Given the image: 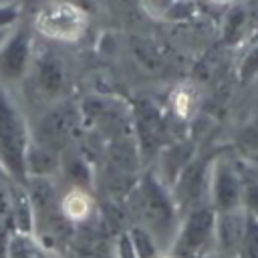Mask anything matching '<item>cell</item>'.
I'll return each instance as SVG.
<instances>
[{
    "mask_svg": "<svg viewBox=\"0 0 258 258\" xmlns=\"http://www.w3.org/2000/svg\"><path fill=\"white\" fill-rule=\"evenodd\" d=\"M135 194V210L143 228H147L161 250H169V244L179 226V212L173 202L171 189L155 175L145 173L133 189Z\"/></svg>",
    "mask_w": 258,
    "mask_h": 258,
    "instance_id": "6da1fadb",
    "label": "cell"
},
{
    "mask_svg": "<svg viewBox=\"0 0 258 258\" xmlns=\"http://www.w3.org/2000/svg\"><path fill=\"white\" fill-rule=\"evenodd\" d=\"M30 139L24 115L0 85V165L10 179L24 189L28 185L26 149Z\"/></svg>",
    "mask_w": 258,
    "mask_h": 258,
    "instance_id": "7a4b0ae2",
    "label": "cell"
},
{
    "mask_svg": "<svg viewBox=\"0 0 258 258\" xmlns=\"http://www.w3.org/2000/svg\"><path fill=\"white\" fill-rule=\"evenodd\" d=\"M216 212L210 204H202L183 214L177 232L169 244L171 258H204L214 252Z\"/></svg>",
    "mask_w": 258,
    "mask_h": 258,
    "instance_id": "3957f363",
    "label": "cell"
},
{
    "mask_svg": "<svg viewBox=\"0 0 258 258\" xmlns=\"http://www.w3.org/2000/svg\"><path fill=\"white\" fill-rule=\"evenodd\" d=\"M87 16L89 14H85L75 6L62 4V2H50L36 12L32 26L44 38L73 42L83 36L87 28Z\"/></svg>",
    "mask_w": 258,
    "mask_h": 258,
    "instance_id": "277c9868",
    "label": "cell"
},
{
    "mask_svg": "<svg viewBox=\"0 0 258 258\" xmlns=\"http://www.w3.org/2000/svg\"><path fill=\"white\" fill-rule=\"evenodd\" d=\"M246 181L228 157H218L208 169V198L214 212L242 208Z\"/></svg>",
    "mask_w": 258,
    "mask_h": 258,
    "instance_id": "5b68a950",
    "label": "cell"
},
{
    "mask_svg": "<svg viewBox=\"0 0 258 258\" xmlns=\"http://www.w3.org/2000/svg\"><path fill=\"white\" fill-rule=\"evenodd\" d=\"M32 56V32L28 24L18 22L4 44L0 46V79L4 83L20 81L28 67Z\"/></svg>",
    "mask_w": 258,
    "mask_h": 258,
    "instance_id": "8992f818",
    "label": "cell"
},
{
    "mask_svg": "<svg viewBox=\"0 0 258 258\" xmlns=\"http://www.w3.org/2000/svg\"><path fill=\"white\" fill-rule=\"evenodd\" d=\"M248 214L244 208L216 212V232H214V252L222 258H236L244 230H246Z\"/></svg>",
    "mask_w": 258,
    "mask_h": 258,
    "instance_id": "52a82bcc",
    "label": "cell"
},
{
    "mask_svg": "<svg viewBox=\"0 0 258 258\" xmlns=\"http://www.w3.org/2000/svg\"><path fill=\"white\" fill-rule=\"evenodd\" d=\"M73 129H75V115L69 107H52L38 123V137H34L36 141H40L42 145L50 147L52 151L60 153L62 147L69 143V139L73 137Z\"/></svg>",
    "mask_w": 258,
    "mask_h": 258,
    "instance_id": "ba28073f",
    "label": "cell"
},
{
    "mask_svg": "<svg viewBox=\"0 0 258 258\" xmlns=\"http://www.w3.org/2000/svg\"><path fill=\"white\" fill-rule=\"evenodd\" d=\"M165 137V127L159 111L147 103H141L135 113V143L139 155H151L159 149Z\"/></svg>",
    "mask_w": 258,
    "mask_h": 258,
    "instance_id": "9c48e42d",
    "label": "cell"
},
{
    "mask_svg": "<svg viewBox=\"0 0 258 258\" xmlns=\"http://www.w3.org/2000/svg\"><path fill=\"white\" fill-rule=\"evenodd\" d=\"M60 167V153L52 151L50 147L42 145L36 139H30L26 149V173L28 179L32 177H48Z\"/></svg>",
    "mask_w": 258,
    "mask_h": 258,
    "instance_id": "30bf717a",
    "label": "cell"
},
{
    "mask_svg": "<svg viewBox=\"0 0 258 258\" xmlns=\"http://www.w3.org/2000/svg\"><path fill=\"white\" fill-rule=\"evenodd\" d=\"M36 85L42 91V95L54 99L60 95L62 87H64V67L62 62L52 56V54H44L38 60L36 67Z\"/></svg>",
    "mask_w": 258,
    "mask_h": 258,
    "instance_id": "8fae6325",
    "label": "cell"
},
{
    "mask_svg": "<svg viewBox=\"0 0 258 258\" xmlns=\"http://www.w3.org/2000/svg\"><path fill=\"white\" fill-rule=\"evenodd\" d=\"M141 8L157 20H179L194 10L189 0H141Z\"/></svg>",
    "mask_w": 258,
    "mask_h": 258,
    "instance_id": "7c38bea8",
    "label": "cell"
},
{
    "mask_svg": "<svg viewBox=\"0 0 258 258\" xmlns=\"http://www.w3.org/2000/svg\"><path fill=\"white\" fill-rule=\"evenodd\" d=\"M127 242L131 246L133 258H159L161 248H159L155 236L147 228H143L141 224H137V226H133L129 230Z\"/></svg>",
    "mask_w": 258,
    "mask_h": 258,
    "instance_id": "4fadbf2b",
    "label": "cell"
},
{
    "mask_svg": "<svg viewBox=\"0 0 258 258\" xmlns=\"http://www.w3.org/2000/svg\"><path fill=\"white\" fill-rule=\"evenodd\" d=\"M236 258H258V220L252 216H248L246 220L244 238Z\"/></svg>",
    "mask_w": 258,
    "mask_h": 258,
    "instance_id": "5bb4252c",
    "label": "cell"
},
{
    "mask_svg": "<svg viewBox=\"0 0 258 258\" xmlns=\"http://www.w3.org/2000/svg\"><path fill=\"white\" fill-rule=\"evenodd\" d=\"M60 165H62V169L67 171V175L75 183H79V185H87L89 183V165L81 157L71 155L69 159H60Z\"/></svg>",
    "mask_w": 258,
    "mask_h": 258,
    "instance_id": "9a60e30c",
    "label": "cell"
},
{
    "mask_svg": "<svg viewBox=\"0 0 258 258\" xmlns=\"http://www.w3.org/2000/svg\"><path fill=\"white\" fill-rule=\"evenodd\" d=\"M22 16V2L20 0H2L0 2V30L14 28Z\"/></svg>",
    "mask_w": 258,
    "mask_h": 258,
    "instance_id": "2e32d148",
    "label": "cell"
},
{
    "mask_svg": "<svg viewBox=\"0 0 258 258\" xmlns=\"http://www.w3.org/2000/svg\"><path fill=\"white\" fill-rule=\"evenodd\" d=\"M242 208L246 210L248 216L258 220V179L256 181H246L244 196H242Z\"/></svg>",
    "mask_w": 258,
    "mask_h": 258,
    "instance_id": "e0dca14e",
    "label": "cell"
},
{
    "mask_svg": "<svg viewBox=\"0 0 258 258\" xmlns=\"http://www.w3.org/2000/svg\"><path fill=\"white\" fill-rule=\"evenodd\" d=\"M256 73H258V44L244 56L242 67H240V75H242V79H250V77H254Z\"/></svg>",
    "mask_w": 258,
    "mask_h": 258,
    "instance_id": "ac0fdd59",
    "label": "cell"
},
{
    "mask_svg": "<svg viewBox=\"0 0 258 258\" xmlns=\"http://www.w3.org/2000/svg\"><path fill=\"white\" fill-rule=\"evenodd\" d=\"M69 202H71V208L67 206V208H62V210H64L67 214L75 216V218H83L85 212H87V200H85L79 191H75V194L69 196Z\"/></svg>",
    "mask_w": 258,
    "mask_h": 258,
    "instance_id": "d6986e66",
    "label": "cell"
},
{
    "mask_svg": "<svg viewBox=\"0 0 258 258\" xmlns=\"http://www.w3.org/2000/svg\"><path fill=\"white\" fill-rule=\"evenodd\" d=\"M52 2H62V4L75 6V8L83 10L85 14H93L97 10V0H52Z\"/></svg>",
    "mask_w": 258,
    "mask_h": 258,
    "instance_id": "ffe728a7",
    "label": "cell"
},
{
    "mask_svg": "<svg viewBox=\"0 0 258 258\" xmlns=\"http://www.w3.org/2000/svg\"><path fill=\"white\" fill-rule=\"evenodd\" d=\"M10 30H12V28H2V30H0V46H2V44H4V40L8 38Z\"/></svg>",
    "mask_w": 258,
    "mask_h": 258,
    "instance_id": "44dd1931",
    "label": "cell"
},
{
    "mask_svg": "<svg viewBox=\"0 0 258 258\" xmlns=\"http://www.w3.org/2000/svg\"><path fill=\"white\" fill-rule=\"evenodd\" d=\"M204 258H222V256H218V254H216V252H210V254H206V256H204Z\"/></svg>",
    "mask_w": 258,
    "mask_h": 258,
    "instance_id": "7402d4cb",
    "label": "cell"
},
{
    "mask_svg": "<svg viewBox=\"0 0 258 258\" xmlns=\"http://www.w3.org/2000/svg\"><path fill=\"white\" fill-rule=\"evenodd\" d=\"M216 2H228V0H216Z\"/></svg>",
    "mask_w": 258,
    "mask_h": 258,
    "instance_id": "603a6c76",
    "label": "cell"
},
{
    "mask_svg": "<svg viewBox=\"0 0 258 258\" xmlns=\"http://www.w3.org/2000/svg\"><path fill=\"white\" fill-rule=\"evenodd\" d=\"M159 258H171V256H159Z\"/></svg>",
    "mask_w": 258,
    "mask_h": 258,
    "instance_id": "cb8c5ba5",
    "label": "cell"
}]
</instances>
